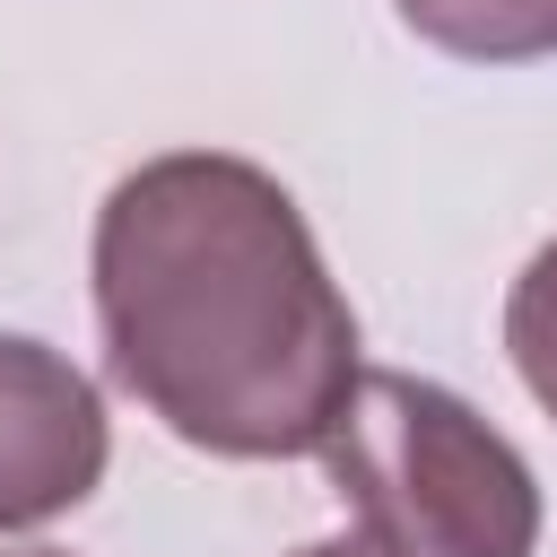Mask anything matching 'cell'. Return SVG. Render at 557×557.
<instances>
[{"mask_svg": "<svg viewBox=\"0 0 557 557\" xmlns=\"http://www.w3.org/2000/svg\"><path fill=\"white\" fill-rule=\"evenodd\" d=\"M96 331L113 383L191 453L313 461L366 374L357 313L287 200L226 148H165L96 209Z\"/></svg>", "mask_w": 557, "mask_h": 557, "instance_id": "cell-1", "label": "cell"}, {"mask_svg": "<svg viewBox=\"0 0 557 557\" xmlns=\"http://www.w3.org/2000/svg\"><path fill=\"white\" fill-rule=\"evenodd\" d=\"M366 522H383L409 557H531L540 548V479L531 461L444 383L366 366L331 444L313 453Z\"/></svg>", "mask_w": 557, "mask_h": 557, "instance_id": "cell-2", "label": "cell"}, {"mask_svg": "<svg viewBox=\"0 0 557 557\" xmlns=\"http://www.w3.org/2000/svg\"><path fill=\"white\" fill-rule=\"evenodd\" d=\"M113 461L104 392L44 339L0 331V531L61 522Z\"/></svg>", "mask_w": 557, "mask_h": 557, "instance_id": "cell-3", "label": "cell"}, {"mask_svg": "<svg viewBox=\"0 0 557 557\" xmlns=\"http://www.w3.org/2000/svg\"><path fill=\"white\" fill-rule=\"evenodd\" d=\"M409 35H426L453 61H548L557 52V0H392Z\"/></svg>", "mask_w": 557, "mask_h": 557, "instance_id": "cell-4", "label": "cell"}, {"mask_svg": "<svg viewBox=\"0 0 557 557\" xmlns=\"http://www.w3.org/2000/svg\"><path fill=\"white\" fill-rule=\"evenodd\" d=\"M505 357H513L522 392L557 418V235L522 261V278L505 296Z\"/></svg>", "mask_w": 557, "mask_h": 557, "instance_id": "cell-5", "label": "cell"}, {"mask_svg": "<svg viewBox=\"0 0 557 557\" xmlns=\"http://www.w3.org/2000/svg\"><path fill=\"white\" fill-rule=\"evenodd\" d=\"M296 557H409V548H400L383 522H366V513H357L339 540H313V548H296Z\"/></svg>", "mask_w": 557, "mask_h": 557, "instance_id": "cell-6", "label": "cell"}, {"mask_svg": "<svg viewBox=\"0 0 557 557\" xmlns=\"http://www.w3.org/2000/svg\"><path fill=\"white\" fill-rule=\"evenodd\" d=\"M9 557H61V548H9Z\"/></svg>", "mask_w": 557, "mask_h": 557, "instance_id": "cell-7", "label": "cell"}]
</instances>
